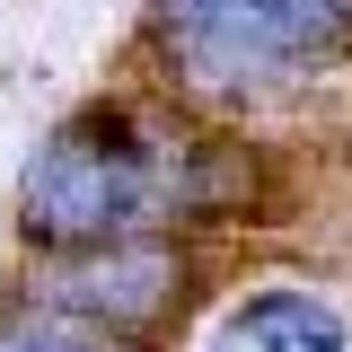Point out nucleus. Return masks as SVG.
I'll return each mask as SVG.
<instances>
[{
    "label": "nucleus",
    "instance_id": "1",
    "mask_svg": "<svg viewBox=\"0 0 352 352\" xmlns=\"http://www.w3.org/2000/svg\"><path fill=\"white\" fill-rule=\"evenodd\" d=\"M185 212V159L159 132H141L115 106H88L27 159L18 185V220L36 247H115V238H150L159 220Z\"/></svg>",
    "mask_w": 352,
    "mask_h": 352
},
{
    "label": "nucleus",
    "instance_id": "2",
    "mask_svg": "<svg viewBox=\"0 0 352 352\" xmlns=\"http://www.w3.org/2000/svg\"><path fill=\"white\" fill-rule=\"evenodd\" d=\"M335 0H159V44L203 97H273L344 53Z\"/></svg>",
    "mask_w": 352,
    "mask_h": 352
},
{
    "label": "nucleus",
    "instance_id": "3",
    "mask_svg": "<svg viewBox=\"0 0 352 352\" xmlns=\"http://www.w3.org/2000/svg\"><path fill=\"white\" fill-rule=\"evenodd\" d=\"M44 308L80 317V326H132L150 308L176 300V247L168 238H115V247H80L44 273Z\"/></svg>",
    "mask_w": 352,
    "mask_h": 352
},
{
    "label": "nucleus",
    "instance_id": "4",
    "mask_svg": "<svg viewBox=\"0 0 352 352\" xmlns=\"http://www.w3.org/2000/svg\"><path fill=\"white\" fill-rule=\"evenodd\" d=\"M203 352H344V317L308 291H256L212 326Z\"/></svg>",
    "mask_w": 352,
    "mask_h": 352
},
{
    "label": "nucleus",
    "instance_id": "5",
    "mask_svg": "<svg viewBox=\"0 0 352 352\" xmlns=\"http://www.w3.org/2000/svg\"><path fill=\"white\" fill-rule=\"evenodd\" d=\"M0 352H115L97 326H80V317H62V308H0Z\"/></svg>",
    "mask_w": 352,
    "mask_h": 352
}]
</instances>
